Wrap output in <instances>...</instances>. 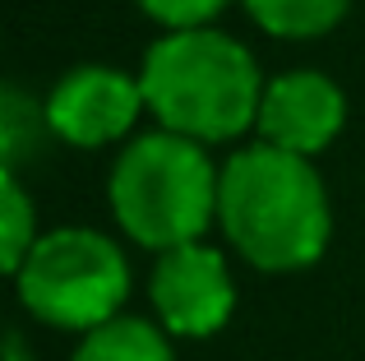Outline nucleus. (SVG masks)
Segmentation results:
<instances>
[{
  "mask_svg": "<svg viewBox=\"0 0 365 361\" xmlns=\"http://www.w3.org/2000/svg\"><path fill=\"white\" fill-rule=\"evenodd\" d=\"M139 88L162 130L195 144H222L259 126V102L268 83L259 79V61L250 56V46L217 28H190L148 46Z\"/></svg>",
  "mask_w": 365,
  "mask_h": 361,
  "instance_id": "f03ea898",
  "label": "nucleus"
},
{
  "mask_svg": "<svg viewBox=\"0 0 365 361\" xmlns=\"http://www.w3.org/2000/svg\"><path fill=\"white\" fill-rule=\"evenodd\" d=\"M74 361H171V347L162 329H153L148 320L116 315L111 325L83 334Z\"/></svg>",
  "mask_w": 365,
  "mask_h": 361,
  "instance_id": "6e6552de",
  "label": "nucleus"
},
{
  "mask_svg": "<svg viewBox=\"0 0 365 361\" xmlns=\"http://www.w3.org/2000/svg\"><path fill=\"white\" fill-rule=\"evenodd\" d=\"M148 292H153L158 320L180 338L217 334L232 320V306H236V288H232V273H227V260L204 241L158 255Z\"/></svg>",
  "mask_w": 365,
  "mask_h": 361,
  "instance_id": "423d86ee",
  "label": "nucleus"
},
{
  "mask_svg": "<svg viewBox=\"0 0 365 361\" xmlns=\"http://www.w3.org/2000/svg\"><path fill=\"white\" fill-rule=\"evenodd\" d=\"M143 102L139 79L111 65H79V70L61 74L51 93H46V130L74 148H102L120 139L125 130L139 121Z\"/></svg>",
  "mask_w": 365,
  "mask_h": 361,
  "instance_id": "39448f33",
  "label": "nucleus"
},
{
  "mask_svg": "<svg viewBox=\"0 0 365 361\" xmlns=\"http://www.w3.org/2000/svg\"><path fill=\"white\" fill-rule=\"evenodd\" d=\"M217 185H222V172L213 167L204 144L158 130V135L134 139L116 158L107 199L120 232L167 255L195 245L208 232V223L217 218Z\"/></svg>",
  "mask_w": 365,
  "mask_h": 361,
  "instance_id": "7ed1b4c3",
  "label": "nucleus"
},
{
  "mask_svg": "<svg viewBox=\"0 0 365 361\" xmlns=\"http://www.w3.org/2000/svg\"><path fill=\"white\" fill-rule=\"evenodd\" d=\"M351 0H245L250 19L273 37H319L342 24Z\"/></svg>",
  "mask_w": 365,
  "mask_h": 361,
  "instance_id": "1a4fd4ad",
  "label": "nucleus"
},
{
  "mask_svg": "<svg viewBox=\"0 0 365 361\" xmlns=\"http://www.w3.org/2000/svg\"><path fill=\"white\" fill-rule=\"evenodd\" d=\"M347 98L342 88L319 70H287L268 79L259 102V135L264 144L296 158H314L342 135Z\"/></svg>",
  "mask_w": 365,
  "mask_h": 361,
  "instance_id": "0eeeda50",
  "label": "nucleus"
},
{
  "mask_svg": "<svg viewBox=\"0 0 365 361\" xmlns=\"http://www.w3.org/2000/svg\"><path fill=\"white\" fill-rule=\"evenodd\" d=\"M217 223L227 241L264 273L310 269L329 250L333 208L310 158L264 144L227 158L217 185Z\"/></svg>",
  "mask_w": 365,
  "mask_h": 361,
  "instance_id": "f257e3e1",
  "label": "nucleus"
},
{
  "mask_svg": "<svg viewBox=\"0 0 365 361\" xmlns=\"http://www.w3.org/2000/svg\"><path fill=\"white\" fill-rule=\"evenodd\" d=\"M153 24L167 33H190V28H208L227 9V0H134Z\"/></svg>",
  "mask_w": 365,
  "mask_h": 361,
  "instance_id": "9b49d317",
  "label": "nucleus"
},
{
  "mask_svg": "<svg viewBox=\"0 0 365 361\" xmlns=\"http://www.w3.org/2000/svg\"><path fill=\"white\" fill-rule=\"evenodd\" d=\"M0 204H5V236H0V260H5V273H19L28 260V250L37 245V218L33 204H28L24 185H19V172L5 167L0 172Z\"/></svg>",
  "mask_w": 365,
  "mask_h": 361,
  "instance_id": "9d476101",
  "label": "nucleus"
},
{
  "mask_svg": "<svg viewBox=\"0 0 365 361\" xmlns=\"http://www.w3.org/2000/svg\"><path fill=\"white\" fill-rule=\"evenodd\" d=\"M14 288L24 310L42 325L93 334L111 325L130 297V264L111 236L93 227H56L37 236L24 269L14 273Z\"/></svg>",
  "mask_w": 365,
  "mask_h": 361,
  "instance_id": "20e7f679",
  "label": "nucleus"
}]
</instances>
